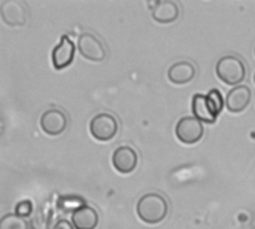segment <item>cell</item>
Returning a JSON list of instances; mask_svg holds the SVG:
<instances>
[{
    "label": "cell",
    "instance_id": "obj_1",
    "mask_svg": "<svg viewBox=\"0 0 255 229\" xmlns=\"http://www.w3.org/2000/svg\"><path fill=\"white\" fill-rule=\"evenodd\" d=\"M137 216L142 222L148 225H155L160 224L166 219L169 206L167 201L163 195L160 194H146L143 195L136 206Z\"/></svg>",
    "mask_w": 255,
    "mask_h": 229
},
{
    "label": "cell",
    "instance_id": "obj_2",
    "mask_svg": "<svg viewBox=\"0 0 255 229\" xmlns=\"http://www.w3.org/2000/svg\"><path fill=\"white\" fill-rule=\"evenodd\" d=\"M217 76L227 85H238L242 83L247 77V67L242 58L236 55H224L218 60L215 67Z\"/></svg>",
    "mask_w": 255,
    "mask_h": 229
},
{
    "label": "cell",
    "instance_id": "obj_3",
    "mask_svg": "<svg viewBox=\"0 0 255 229\" xmlns=\"http://www.w3.org/2000/svg\"><path fill=\"white\" fill-rule=\"evenodd\" d=\"M91 136L99 142H109L118 133V121L111 113H99L90 122Z\"/></svg>",
    "mask_w": 255,
    "mask_h": 229
},
{
    "label": "cell",
    "instance_id": "obj_4",
    "mask_svg": "<svg viewBox=\"0 0 255 229\" xmlns=\"http://www.w3.org/2000/svg\"><path fill=\"white\" fill-rule=\"evenodd\" d=\"M175 133H176V137L179 139V142H182L185 145H194L203 137L205 127H203V122H200L197 118L184 116L178 121V124L175 127Z\"/></svg>",
    "mask_w": 255,
    "mask_h": 229
},
{
    "label": "cell",
    "instance_id": "obj_5",
    "mask_svg": "<svg viewBox=\"0 0 255 229\" xmlns=\"http://www.w3.org/2000/svg\"><path fill=\"white\" fill-rule=\"evenodd\" d=\"M78 51L85 60H90V61L99 63L106 58V48L103 42L91 33H82L79 36Z\"/></svg>",
    "mask_w": 255,
    "mask_h": 229
},
{
    "label": "cell",
    "instance_id": "obj_6",
    "mask_svg": "<svg viewBox=\"0 0 255 229\" xmlns=\"http://www.w3.org/2000/svg\"><path fill=\"white\" fill-rule=\"evenodd\" d=\"M0 15L7 25H24L28 18V9L19 0H6L0 6Z\"/></svg>",
    "mask_w": 255,
    "mask_h": 229
},
{
    "label": "cell",
    "instance_id": "obj_7",
    "mask_svg": "<svg viewBox=\"0 0 255 229\" xmlns=\"http://www.w3.org/2000/svg\"><path fill=\"white\" fill-rule=\"evenodd\" d=\"M73 57H75V45H73L72 39L67 34H64V36H61L60 42L52 49V54H51L52 66L57 70H63L72 64Z\"/></svg>",
    "mask_w": 255,
    "mask_h": 229
},
{
    "label": "cell",
    "instance_id": "obj_8",
    "mask_svg": "<svg viewBox=\"0 0 255 229\" xmlns=\"http://www.w3.org/2000/svg\"><path fill=\"white\" fill-rule=\"evenodd\" d=\"M40 127L49 136H60L67 128V116L61 109H48L40 118Z\"/></svg>",
    "mask_w": 255,
    "mask_h": 229
},
{
    "label": "cell",
    "instance_id": "obj_9",
    "mask_svg": "<svg viewBox=\"0 0 255 229\" xmlns=\"http://www.w3.org/2000/svg\"><path fill=\"white\" fill-rule=\"evenodd\" d=\"M112 164L117 171L128 174L137 167V153L131 146H120L112 155Z\"/></svg>",
    "mask_w": 255,
    "mask_h": 229
},
{
    "label": "cell",
    "instance_id": "obj_10",
    "mask_svg": "<svg viewBox=\"0 0 255 229\" xmlns=\"http://www.w3.org/2000/svg\"><path fill=\"white\" fill-rule=\"evenodd\" d=\"M152 18L160 24H170L175 22L179 18V6L172 0H163V1H149Z\"/></svg>",
    "mask_w": 255,
    "mask_h": 229
},
{
    "label": "cell",
    "instance_id": "obj_11",
    "mask_svg": "<svg viewBox=\"0 0 255 229\" xmlns=\"http://www.w3.org/2000/svg\"><path fill=\"white\" fill-rule=\"evenodd\" d=\"M251 89L245 85H239L236 88H233L227 97H226V107L232 112V113H241L244 112L250 101H251Z\"/></svg>",
    "mask_w": 255,
    "mask_h": 229
},
{
    "label": "cell",
    "instance_id": "obj_12",
    "mask_svg": "<svg viewBox=\"0 0 255 229\" xmlns=\"http://www.w3.org/2000/svg\"><path fill=\"white\" fill-rule=\"evenodd\" d=\"M167 77L175 85H185L196 77V66L190 61H178L170 66Z\"/></svg>",
    "mask_w": 255,
    "mask_h": 229
},
{
    "label": "cell",
    "instance_id": "obj_13",
    "mask_svg": "<svg viewBox=\"0 0 255 229\" xmlns=\"http://www.w3.org/2000/svg\"><path fill=\"white\" fill-rule=\"evenodd\" d=\"M72 224L76 229H96L99 225V213L93 207L84 206L73 212Z\"/></svg>",
    "mask_w": 255,
    "mask_h": 229
},
{
    "label": "cell",
    "instance_id": "obj_14",
    "mask_svg": "<svg viewBox=\"0 0 255 229\" xmlns=\"http://www.w3.org/2000/svg\"><path fill=\"white\" fill-rule=\"evenodd\" d=\"M193 113H194V118H197L200 122L214 124L217 121V115L212 112L208 103V98L203 94H196L193 97Z\"/></svg>",
    "mask_w": 255,
    "mask_h": 229
},
{
    "label": "cell",
    "instance_id": "obj_15",
    "mask_svg": "<svg viewBox=\"0 0 255 229\" xmlns=\"http://www.w3.org/2000/svg\"><path fill=\"white\" fill-rule=\"evenodd\" d=\"M28 222L18 215H4L0 219V229H28Z\"/></svg>",
    "mask_w": 255,
    "mask_h": 229
},
{
    "label": "cell",
    "instance_id": "obj_16",
    "mask_svg": "<svg viewBox=\"0 0 255 229\" xmlns=\"http://www.w3.org/2000/svg\"><path fill=\"white\" fill-rule=\"evenodd\" d=\"M206 98H208V103H209L212 112L218 116V113L223 110V107L226 104V98L223 97V94L220 92V89H211L206 94Z\"/></svg>",
    "mask_w": 255,
    "mask_h": 229
},
{
    "label": "cell",
    "instance_id": "obj_17",
    "mask_svg": "<svg viewBox=\"0 0 255 229\" xmlns=\"http://www.w3.org/2000/svg\"><path fill=\"white\" fill-rule=\"evenodd\" d=\"M31 210H33L31 203H30L28 200H25V201H21V203L16 204V207H15V215H18V216H21V218H27V216L31 215Z\"/></svg>",
    "mask_w": 255,
    "mask_h": 229
},
{
    "label": "cell",
    "instance_id": "obj_18",
    "mask_svg": "<svg viewBox=\"0 0 255 229\" xmlns=\"http://www.w3.org/2000/svg\"><path fill=\"white\" fill-rule=\"evenodd\" d=\"M73 224H70V222H67V221H58L57 224H55V227L52 229H73L75 227H72Z\"/></svg>",
    "mask_w": 255,
    "mask_h": 229
},
{
    "label": "cell",
    "instance_id": "obj_19",
    "mask_svg": "<svg viewBox=\"0 0 255 229\" xmlns=\"http://www.w3.org/2000/svg\"><path fill=\"white\" fill-rule=\"evenodd\" d=\"M254 82H255V75H254Z\"/></svg>",
    "mask_w": 255,
    "mask_h": 229
}]
</instances>
